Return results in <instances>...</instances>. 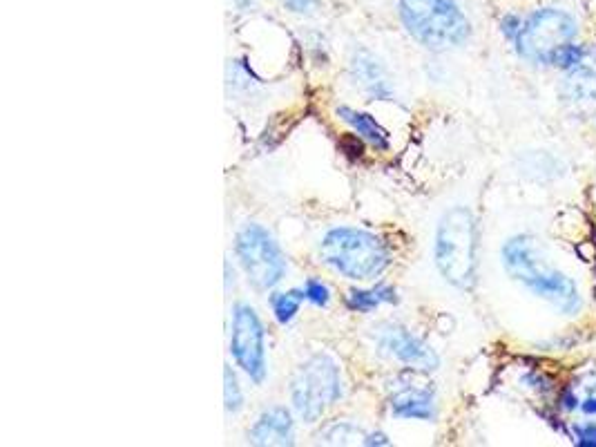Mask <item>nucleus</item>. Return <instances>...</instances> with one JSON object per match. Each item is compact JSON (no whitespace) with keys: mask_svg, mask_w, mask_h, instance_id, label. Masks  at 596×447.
<instances>
[{"mask_svg":"<svg viewBox=\"0 0 596 447\" xmlns=\"http://www.w3.org/2000/svg\"><path fill=\"white\" fill-rule=\"evenodd\" d=\"M503 271L534 298L543 300L561 316L574 318L583 311V293L572 275L559 269L543 246L530 233H516L507 237L501 246Z\"/></svg>","mask_w":596,"mask_h":447,"instance_id":"obj_1","label":"nucleus"},{"mask_svg":"<svg viewBox=\"0 0 596 447\" xmlns=\"http://www.w3.org/2000/svg\"><path fill=\"white\" fill-rule=\"evenodd\" d=\"M315 253L326 269L358 284L382 280L393 264L391 244L371 228L353 224L326 228Z\"/></svg>","mask_w":596,"mask_h":447,"instance_id":"obj_2","label":"nucleus"},{"mask_svg":"<svg viewBox=\"0 0 596 447\" xmlns=\"http://www.w3.org/2000/svg\"><path fill=\"white\" fill-rule=\"evenodd\" d=\"M396 14L411 41L434 54L463 50L474 36L471 18L458 0H398Z\"/></svg>","mask_w":596,"mask_h":447,"instance_id":"obj_3","label":"nucleus"},{"mask_svg":"<svg viewBox=\"0 0 596 447\" xmlns=\"http://www.w3.org/2000/svg\"><path fill=\"white\" fill-rule=\"evenodd\" d=\"M478 220L469 206L456 204L440 215L434 233V266L449 287L471 291L478 282Z\"/></svg>","mask_w":596,"mask_h":447,"instance_id":"obj_4","label":"nucleus"},{"mask_svg":"<svg viewBox=\"0 0 596 447\" xmlns=\"http://www.w3.org/2000/svg\"><path fill=\"white\" fill-rule=\"evenodd\" d=\"M344 394L342 365L326 351L306 356L288 383V403L304 425L322 423L324 416L344 401Z\"/></svg>","mask_w":596,"mask_h":447,"instance_id":"obj_5","label":"nucleus"},{"mask_svg":"<svg viewBox=\"0 0 596 447\" xmlns=\"http://www.w3.org/2000/svg\"><path fill=\"white\" fill-rule=\"evenodd\" d=\"M579 21L561 7H538L523 18V27L512 43L523 63L538 70H552L556 52L567 43L579 41Z\"/></svg>","mask_w":596,"mask_h":447,"instance_id":"obj_6","label":"nucleus"},{"mask_svg":"<svg viewBox=\"0 0 596 447\" xmlns=\"http://www.w3.org/2000/svg\"><path fill=\"white\" fill-rule=\"evenodd\" d=\"M233 253L246 282L259 293H271L288 273V260L277 237L259 222H244L235 231Z\"/></svg>","mask_w":596,"mask_h":447,"instance_id":"obj_7","label":"nucleus"},{"mask_svg":"<svg viewBox=\"0 0 596 447\" xmlns=\"http://www.w3.org/2000/svg\"><path fill=\"white\" fill-rule=\"evenodd\" d=\"M228 354L235 367L253 385H264L268 376L266 327L251 302L239 300L230 307L228 318Z\"/></svg>","mask_w":596,"mask_h":447,"instance_id":"obj_8","label":"nucleus"},{"mask_svg":"<svg viewBox=\"0 0 596 447\" xmlns=\"http://www.w3.org/2000/svg\"><path fill=\"white\" fill-rule=\"evenodd\" d=\"M369 340L378 356L400 365V369H405V372L427 376L440 369L442 360L434 345L416 334L411 327L402 325V322H378V325L371 327Z\"/></svg>","mask_w":596,"mask_h":447,"instance_id":"obj_9","label":"nucleus"},{"mask_svg":"<svg viewBox=\"0 0 596 447\" xmlns=\"http://www.w3.org/2000/svg\"><path fill=\"white\" fill-rule=\"evenodd\" d=\"M422 374L405 372L387 389V412L396 421H418L436 423L438 418V394L429 383H422Z\"/></svg>","mask_w":596,"mask_h":447,"instance_id":"obj_10","label":"nucleus"},{"mask_svg":"<svg viewBox=\"0 0 596 447\" xmlns=\"http://www.w3.org/2000/svg\"><path fill=\"white\" fill-rule=\"evenodd\" d=\"M346 76L355 90H358L367 101L391 103L396 101V79L376 52L369 47H355L346 65Z\"/></svg>","mask_w":596,"mask_h":447,"instance_id":"obj_11","label":"nucleus"},{"mask_svg":"<svg viewBox=\"0 0 596 447\" xmlns=\"http://www.w3.org/2000/svg\"><path fill=\"white\" fill-rule=\"evenodd\" d=\"M297 439V416L286 405H271L257 414L246 441L259 447H291Z\"/></svg>","mask_w":596,"mask_h":447,"instance_id":"obj_12","label":"nucleus"},{"mask_svg":"<svg viewBox=\"0 0 596 447\" xmlns=\"http://www.w3.org/2000/svg\"><path fill=\"white\" fill-rule=\"evenodd\" d=\"M559 99L563 106L579 117L596 114V68L590 63L563 74L559 85Z\"/></svg>","mask_w":596,"mask_h":447,"instance_id":"obj_13","label":"nucleus"},{"mask_svg":"<svg viewBox=\"0 0 596 447\" xmlns=\"http://www.w3.org/2000/svg\"><path fill=\"white\" fill-rule=\"evenodd\" d=\"M335 117H338L346 128H349L355 137H360L364 144H369L373 150L378 152H389L391 150V135L389 130L382 126V123L373 117L367 110H358L353 106H346L340 103L335 108Z\"/></svg>","mask_w":596,"mask_h":447,"instance_id":"obj_14","label":"nucleus"},{"mask_svg":"<svg viewBox=\"0 0 596 447\" xmlns=\"http://www.w3.org/2000/svg\"><path fill=\"white\" fill-rule=\"evenodd\" d=\"M344 309L360 316H371L382 307H396L400 304V293L389 282H369L367 287H351L344 293Z\"/></svg>","mask_w":596,"mask_h":447,"instance_id":"obj_15","label":"nucleus"},{"mask_svg":"<svg viewBox=\"0 0 596 447\" xmlns=\"http://www.w3.org/2000/svg\"><path fill=\"white\" fill-rule=\"evenodd\" d=\"M262 79L253 72L251 65L242 59L228 61L226 68V88L235 101H251V97L262 90Z\"/></svg>","mask_w":596,"mask_h":447,"instance_id":"obj_16","label":"nucleus"},{"mask_svg":"<svg viewBox=\"0 0 596 447\" xmlns=\"http://www.w3.org/2000/svg\"><path fill=\"white\" fill-rule=\"evenodd\" d=\"M364 430L351 418H333V421H326L320 432L315 434V443L322 445H362L364 441Z\"/></svg>","mask_w":596,"mask_h":447,"instance_id":"obj_17","label":"nucleus"},{"mask_svg":"<svg viewBox=\"0 0 596 447\" xmlns=\"http://www.w3.org/2000/svg\"><path fill=\"white\" fill-rule=\"evenodd\" d=\"M304 291L302 287H293V289H273L268 293V307H271V313L275 322L280 327L293 325L295 318L300 316V309L304 304Z\"/></svg>","mask_w":596,"mask_h":447,"instance_id":"obj_18","label":"nucleus"},{"mask_svg":"<svg viewBox=\"0 0 596 447\" xmlns=\"http://www.w3.org/2000/svg\"><path fill=\"white\" fill-rule=\"evenodd\" d=\"M246 407V394H244V385L239 380V374L235 372V367L226 363L224 365V410L226 416H239Z\"/></svg>","mask_w":596,"mask_h":447,"instance_id":"obj_19","label":"nucleus"},{"mask_svg":"<svg viewBox=\"0 0 596 447\" xmlns=\"http://www.w3.org/2000/svg\"><path fill=\"white\" fill-rule=\"evenodd\" d=\"M585 63H590V45L574 41V43H567L559 52H556L552 61V70H559L561 74H565L570 70L581 68Z\"/></svg>","mask_w":596,"mask_h":447,"instance_id":"obj_20","label":"nucleus"},{"mask_svg":"<svg viewBox=\"0 0 596 447\" xmlns=\"http://www.w3.org/2000/svg\"><path fill=\"white\" fill-rule=\"evenodd\" d=\"M302 291H304V300L313 304L317 309H329L331 302H333V291L329 284H326L322 278H306L302 284Z\"/></svg>","mask_w":596,"mask_h":447,"instance_id":"obj_21","label":"nucleus"},{"mask_svg":"<svg viewBox=\"0 0 596 447\" xmlns=\"http://www.w3.org/2000/svg\"><path fill=\"white\" fill-rule=\"evenodd\" d=\"M567 436L581 447H596V421H574L567 425Z\"/></svg>","mask_w":596,"mask_h":447,"instance_id":"obj_22","label":"nucleus"},{"mask_svg":"<svg viewBox=\"0 0 596 447\" xmlns=\"http://www.w3.org/2000/svg\"><path fill=\"white\" fill-rule=\"evenodd\" d=\"M277 3L282 5L284 12L300 18L317 16L322 9V0H277Z\"/></svg>","mask_w":596,"mask_h":447,"instance_id":"obj_23","label":"nucleus"},{"mask_svg":"<svg viewBox=\"0 0 596 447\" xmlns=\"http://www.w3.org/2000/svg\"><path fill=\"white\" fill-rule=\"evenodd\" d=\"M521 383L527 389H532V392L538 394V396H547V394H554L556 392V383L545 372H527L521 378Z\"/></svg>","mask_w":596,"mask_h":447,"instance_id":"obj_24","label":"nucleus"},{"mask_svg":"<svg viewBox=\"0 0 596 447\" xmlns=\"http://www.w3.org/2000/svg\"><path fill=\"white\" fill-rule=\"evenodd\" d=\"M306 52H309L315 65L329 63V45H326V38L320 32H309V36H306Z\"/></svg>","mask_w":596,"mask_h":447,"instance_id":"obj_25","label":"nucleus"},{"mask_svg":"<svg viewBox=\"0 0 596 447\" xmlns=\"http://www.w3.org/2000/svg\"><path fill=\"white\" fill-rule=\"evenodd\" d=\"M523 18L525 16L514 14V12H509V14H505L501 18V23H498V30H501V34L505 36V41H509V43L516 41V36H518V32H521V27H523Z\"/></svg>","mask_w":596,"mask_h":447,"instance_id":"obj_26","label":"nucleus"},{"mask_svg":"<svg viewBox=\"0 0 596 447\" xmlns=\"http://www.w3.org/2000/svg\"><path fill=\"white\" fill-rule=\"evenodd\" d=\"M579 407H581V396L576 394V389L572 387L563 389V392H559V396H556V410L563 414L579 412Z\"/></svg>","mask_w":596,"mask_h":447,"instance_id":"obj_27","label":"nucleus"},{"mask_svg":"<svg viewBox=\"0 0 596 447\" xmlns=\"http://www.w3.org/2000/svg\"><path fill=\"white\" fill-rule=\"evenodd\" d=\"M362 445H367V447H387V445H391V439H389V434L382 432V430H367V434H364Z\"/></svg>","mask_w":596,"mask_h":447,"instance_id":"obj_28","label":"nucleus"},{"mask_svg":"<svg viewBox=\"0 0 596 447\" xmlns=\"http://www.w3.org/2000/svg\"><path fill=\"white\" fill-rule=\"evenodd\" d=\"M579 412H581L583 416H588V418H596V394H590V396L581 398Z\"/></svg>","mask_w":596,"mask_h":447,"instance_id":"obj_29","label":"nucleus"},{"mask_svg":"<svg viewBox=\"0 0 596 447\" xmlns=\"http://www.w3.org/2000/svg\"><path fill=\"white\" fill-rule=\"evenodd\" d=\"M237 12H253V9L259 5V0H230Z\"/></svg>","mask_w":596,"mask_h":447,"instance_id":"obj_30","label":"nucleus"}]
</instances>
